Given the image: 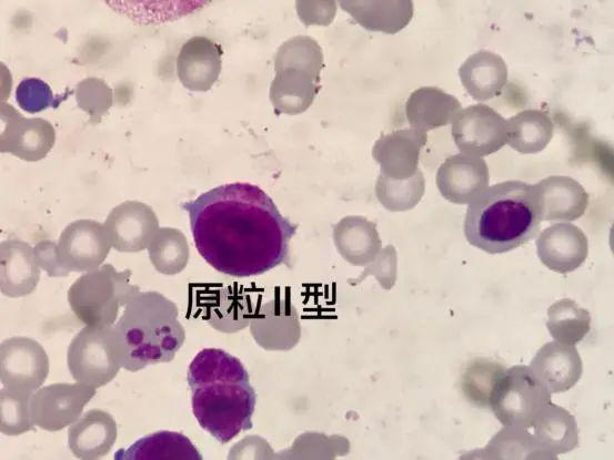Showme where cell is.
<instances>
[{"instance_id":"obj_27","label":"cell","mask_w":614,"mask_h":460,"mask_svg":"<svg viewBox=\"0 0 614 460\" xmlns=\"http://www.w3.org/2000/svg\"><path fill=\"white\" fill-rule=\"evenodd\" d=\"M115 460H201L191 440L175 431L160 430L140 438L127 449H118Z\"/></svg>"},{"instance_id":"obj_19","label":"cell","mask_w":614,"mask_h":460,"mask_svg":"<svg viewBox=\"0 0 614 460\" xmlns=\"http://www.w3.org/2000/svg\"><path fill=\"white\" fill-rule=\"evenodd\" d=\"M221 47L205 37H193L180 49L177 73L190 91L204 92L212 88L221 71Z\"/></svg>"},{"instance_id":"obj_24","label":"cell","mask_w":614,"mask_h":460,"mask_svg":"<svg viewBox=\"0 0 614 460\" xmlns=\"http://www.w3.org/2000/svg\"><path fill=\"white\" fill-rule=\"evenodd\" d=\"M461 106L454 95L442 89L422 86L410 94L405 103V114L412 129L426 133L452 122Z\"/></svg>"},{"instance_id":"obj_9","label":"cell","mask_w":614,"mask_h":460,"mask_svg":"<svg viewBox=\"0 0 614 460\" xmlns=\"http://www.w3.org/2000/svg\"><path fill=\"white\" fill-rule=\"evenodd\" d=\"M49 374L43 347L29 337H10L0 345V380L11 390L33 393Z\"/></svg>"},{"instance_id":"obj_25","label":"cell","mask_w":614,"mask_h":460,"mask_svg":"<svg viewBox=\"0 0 614 460\" xmlns=\"http://www.w3.org/2000/svg\"><path fill=\"white\" fill-rule=\"evenodd\" d=\"M461 82L466 92L477 101L499 95L507 82V67L504 59L490 50L472 53L459 69Z\"/></svg>"},{"instance_id":"obj_13","label":"cell","mask_w":614,"mask_h":460,"mask_svg":"<svg viewBox=\"0 0 614 460\" xmlns=\"http://www.w3.org/2000/svg\"><path fill=\"white\" fill-rule=\"evenodd\" d=\"M103 225L111 246L130 253L148 248L160 228L154 211L139 201H125L113 207Z\"/></svg>"},{"instance_id":"obj_14","label":"cell","mask_w":614,"mask_h":460,"mask_svg":"<svg viewBox=\"0 0 614 460\" xmlns=\"http://www.w3.org/2000/svg\"><path fill=\"white\" fill-rule=\"evenodd\" d=\"M435 182L441 195L449 202L470 204L489 187V167L481 157L454 154L440 165Z\"/></svg>"},{"instance_id":"obj_15","label":"cell","mask_w":614,"mask_h":460,"mask_svg":"<svg viewBox=\"0 0 614 460\" xmlns=\"http://www.w3.org/2000/svg\"><path fill=\"white\" fill-rule=\"evenodd\" d=\"M540 260L551 270L566 274L577 269L588 254L584 232L571 223H555L543 229L536 238Z\"/></svg>"},{"instance_id":"obj_6","label":"cell","mask_w":614,"mask_h":460,"mask_svg":"<svg viewBox=\"0 0 614 460\" xmlns=\"http://www.w3.org/2000/svg\"><path fill=\"white\" fill-rule=\"evenodd\" d=\"M67 364L72 378L99 388L110 382L122 367L113 325H87L71 340Z\"/></svg>"},{"instance_id":"obj_5","label":"cell","mask_w":614,"mask_h":460,"mask_svg":"<svg viewBox=\"0 0 614 460\" xmlns=\"http://www.w3.org/2000/svg\"><path fill=\"white\" fill-rule=\"evenodd\" d=\"M131 272H117L111 264L81 275L68 290L73 314L85 325H113L120 307L139 289L130 283Z\"/></svg>"},{"instance_id":"obj_4","label":"cell","mask_w":614,"mask_h":460,"mask_svg":"<svg viewBox=\"0 0 614 460\" xmlns=\"http://www.w3.org/2000/svg\"><path fill=\"white\" fill-rule=\"evenodd\" d=\"M178 306L158 292L134 293L115 324L122 368L138 371L171 361L184 343Z\"/></svg>"},{"instance_id":"obj_10","label":"cell","mask_w":614,"mask_h":460,"mask_svg":"<svg viewBox=\"0 0 614 460\" xmlns=\"http://www.w3.org/2000/svg\"><path fill=\"white\" fill-rule=\"evenodd\" d=\"M94 395L95 388L79 381L39 388L30 401L32 420L43 430L59 431L80 418L84 406Z\"/></svg>"},{"instance_id":"obj_40","label":"cell","mask_w":614,"mask_h":460,"mask_svg":"<svg viewBox=\"0 0 614 460\" xmlns=\"http://www.w3.org/2000/svg\"><path fill=\"white\" fill-rule=\"evenodd\" d=\"M295 6L301 21L306 25H326L331 23L336 12L334 1H298Z\"/></svg>"},{"instance_id":"obj_31","label":"cell","mask_w":614,"mask_h":460,"mask_svg":"<svg viewBox=\"0 0 614 460\" xmlns=\"http://www.w3.org/2000/svg\"><path fill=\"white\" fill-rule=\"evenodd\" d=\"M153 267L163 275L182 272L189 260V245L184 234L178 228L160 227L149 247Z\"/></svg>"},{"instance_id":"obj_26","label":"cell","mask_w":614,"mask_h":460,"mask_svg":"<svg viewBox=\"0 0 614 460\" xmlns=\"http://www.w3.org/2000/svg\"><path fill=\"white\" fill-rule=\"evenodd\" d=\"M333 241L341 256L352 265L365 266L381 252L376 225L363 216H345L333 228Z\"/></svg>"},{"instance_id":"obj_1","label":"cell","mask_w":614,"mask_h":460,"mask_svg":"<svg viewBox=\"0 0 614 460\" xmlns=\"http://www.w3.org/2000/svg\"><path fill=\"white\" fill-rule=\"evenodd\" d=\"M195 247L214 269L233 277L289 265L298 224L284 217L259 186L235 182L183 203Z\"/></svg>"},{"instance_id":"obj_30","label":"cell","mask_w":614,"mask_h":460,"mask_svg":"<svg viewBox=\"0 0 614 460\" xmlns=\"http://www.w3.org/2000/svg\"><path fill=\"white\" fill-rule=\"evenodd\" d=\"M546 327L555 341L575 346L591 330V315L573 299L563 298L548 307Z\"/></svg>"},{"instance_id":"obj_21","label":"cell","mask_w":614,"mask_h":460,"mask_svg":"<svg viewBox=\"0 0 614 460\" xmlns=\"http://www.w3.org/2000/svg\"><path fill=\"white\" fill-rule=\"evenodd\" d=\"M118 435L114 418L107 411L84 412L68 430L69 449L79 459H100L112 449Z\"/></svg>"},{"instance_id":"obj_35","label":"cell","mask_w":614,"mask_h":460,"mask_svg":"<svg viewBox=\"0 0 614 460\" xmlns=\"http://www.w3.org/2000/svg\"><path fill=\"white\" fill-rule=\"evenodd\" d=\"M298 68L320 75L324 68L322 49L319 43L306 35L293 37L278 49L274 68Z\"/></svg>"},{"instance_id":"obj_11","label":"cell","mask_w":614,"mask_h":460,"mask_svg":"<svg viewBox=\"0 0 614 460\" xmlns=\"http://www.w3.org/2000/svg\"><path fill=\"white\" fill-rule=\"evenodd\" d=\"M111 248L104 225L93 219H78L64 227L57 243L62 269L90 272L99 268Z\"/></svg>"},{"instance_id":"obj_36","label":"cell","mask_w":614,"mask_h":460,"mask_svg":"<svg viewBox=\"0 0 614 460\" xmlns=\"http://www.w3.org/2000/svg\"><path fill=\"white\" fill-rule=\"evenodd\" d=\"M33 393L8 388L0 390V431L7 436H19L34 429L30 401Z\"/></svg>"},{"instance_id":"obj_3","label":"cell","mask_w":614,"mask_h":460,"mask_svg":"<svg viewBox=\"0 0 614 460\" xmlns=\"http://www.w3.org/2000/svg\"><path fill=\"white\" fill-rule=\"evenodd\" d=\"M541 223L534 184L504 181L489 186L469 204L464 235L474 247L501 254L533 239Z\"/></svg>"},{"instance_id":"obj_28","label":"cell","mask_w":614,"mask_h":460,"mask_svg":"<svg viewBox=\"0 0 614 460\" xmlns=\"http://www.w3.org/2000/svg\"><path fill=\"white\" fill-rule=\"evenodd\" d=\"M341 8L355 22L371 31L394 34L411 21L413 2L410 0L341 1Z\"/></svg>"},{"instance_id":"obj_7","label":"cell","mask_w":614,"mask_h":460,"mask_svg":"<svg viewBox=\"0 0 614 460\" xmlns=\"http://www.w3.org/2000/svg\"><path fill=\"white\" fill-rule=\"evenodd\" d=\"M550 401L551 392L532 369L516 365L505 369L499 378L491 396L490 408L503 426L529 430Z\"/></svg>"},{"instance_id":"obj_20","label":"cell","mask_w":614,"mask_h":460,"mask_svg":"<svg viewBox=\"0 0 614 460\" xmlns=\"http://www.w3.org/2000/svg\"><path fill=\"white\" fill-rule=\"evenodd\" d=\"M40 279V267L33 248L20 239L0 245V289L2 295L17 298L30 295Z\"/></svg>"},{"instance_id":"obj_2","label":"cell","mask_w":614,"mask_h":460,"mask_svg":"<svg viewBox=\"0 0 614 460\" xmlns=\"http://www.w3.org/2000/svg\"><path fill=\"white\" fill-rule=\"evenodd\" d=\"M192 411L200 427L227 443L253 426L256 393L242 362L223 349L205 348L189 365Z\"/></svg>"},{"instance_id":"obj_32","label":"cell","mask_w":614,"mask_h":460,"mask_svg":"<svg viewBox=\"0 0 614 460\" xmlns=\"http://www.w3.org/2000/svg\"><path fill=\"white\" fill-rule=\"evenodd\" d=\"M424 192L425 178L420 170L406 180H394L380 173L375 182L379 202L391 212L413 208L421 201Z\"/></svg>"},{"instance_id":"obj_23","label":"cell","mask_w":614,"mask_h":460,"mask_svg":"<svg viewBox=\"0 0 614 460\" xmlns=\"http://www.w3.org/2000/svg\"><path fill=\"white\" fill-rule=\"evenodd\" d=\"M270 101L276 113L295 115L306 111L321 89V78L298 68H274Z\"/></svg>"},{"instance_id":"obj_34","label":"cell","mask_w":614,"mask_h":460,"mask_svg":"<svg viewBox=\"0 0 614 460\" xmlns=\"http://www.w3.org/2000/svg\"><path fill=\"white\" fill-rule=\"evenodd\" d=\"M504 370L499 362L475 359L466 367L462 377V388L466 398L479 407H490L493 389Z\"/></svg>"},{"instance_id":"obj_8","label":"cell","mask_w":614,"mask_h":460,"mask_svg":"<svg viewBox=\"0 0 614 460\" xmlns=\"http://www.w3.org/2000/svg\"><path fill=\"white\" fill-rule=\"evenodd\" d=\"M451 133L462 153L477 157L497 152L507 142L506 120L482 103L461 110L452 121Z\"/></svg>"},{"instance_id":"obj_29","label":"cell","mask_w":614,"mask_h":460,"mask_svg":"<svg viewBox=\"0 0 614 460\" xmlns=\"http://www.w3.org/2000/svg\"><path fill=\"white\" fill-rule=\"evenodd\" d=\"M506 144L522 154L543 151L550 143L554 131L550 115L533 109L516 113L506 120Z\"/></svg>"},{"instance_id":"obj_39","label":"cell","mask_w":614,"mask_h":460,"mask_svg":"<svg viewBox=\"0 0 614 460\" xmlns=\"http://www.w3.org/2000/svg\"><path fill=\"white\" fill-rule=\"evenodd\" d=\"M397 256L393 245L382 248L378 256L368 265L361 276L355 279H349L351 285L362 282L366 276L373 275L381 287L389 290L396 280Z\"/></svg>"},{"instance_id":"obj_16","label":"cell","mask_w":614,"mask_h":460,"mask_svg":"<svg viewBox=\"0 0 614 460\" xmlns=\"http://www.w3.org/2000/svg\"><path fill=\"white\" fill-rule=\"evenodd\" d=\"M426 140V133L412 127L396 130L375 141L372 156L380 164L383 175L406 180L419 170L420 152Z\"/></svg>"},{"instance_id":"obj_18","label":"cell","mask_w":614,"mask_h":460,"mask_svg":"<svg viewBox=\"0 0 614 460\" xmlns=\"http://www.w3.org/2000/svg\"><path fill=\"white\" fill-rule=\"evenodd\" d=\"M530 368L551 393L570 390L583 374L582 359L575 346L555 340L537 350Z\"/></svg>"},{"instance_id":"obj_41","label":"cell","mask_w":614,"mask_h":460,"mask_svg":"<svg viewBox=\"0 0 614 460\" xmlns=\"http://www.w3.org/2000/svg\"><path fill=\"white\" fill-rule=\"evenodd\" d=\"M36 260L40 268L51 277H64L68 274L60 266L57 256V243L42 241L33 247Z\"/></svg>"},{"instance_id":"obj_22","label":"cell","mask_w":614,"mask_h":460,"mask_svg":"<svg viewBox=\"0 0 614 460\" xmlns=\"http://www.w3.org/2000/svg\"><path fill=\"white\" fill-rule=\"evenodd\" d=\"M534 440L544 459L554 460L578 446L576 419L565 408L547 402L532 426Z\"/></svg>"},{"instance_id":"obj_17","label":"cell","mask_w":614,"mask_h":460,"mask_svg":"<svg viewBox=\"0 0 614 460\" xmlns=\"http://www.w3.org/2000/svg\"><path fill=\"white\" fill-rule=\"evenodd\" d=\"M542 221L572 222L580 218L588 205V194L574 178L552 175L534 184Z\"/></svg>"},{"instance_id":"obj_33","label":"cell","mask_w":614,"mask_h":460,"mask_svg":"<svg viewBox=\"0 0 614 460\" xmlns=\"http://www.w3.org/2000/svg\"><path fill=\"white\" fill-rule=\"evenodd\" d=\"M485 459H544L527 429L504 426L487 443L475 451Z\"/></svg>"},{"instance_id":"obj_37","label":"cell","mask_w":614,"mask_h":460,"mask_svg":"<svg viewBox=\"0 0 614 460\" xmlns=\"http://www.w3.org/2000/svg\"><path fill=\"white\" fill-rule=\"evenodd\" d=\"M54 96L50 86L38 78L23 79L16 89L18 105L28 113H38L50 106L57 108L63 99Z\"/></svg>"},{"instance_id":"obj_12","label":"cell","mask_w":614,"mask_h":460,"mask_svg":"<svg viewBox=\"0 0 614 460\" xmlns=\"http://www.w3.org/2000/svg\"><path fill=\"white\" fill-rule=\"evenodd\" d=\"M0 150L36 162L43 159L54 145L56 132L47 120L23 117L8 103L1 104Z\"/></svg>"},{"instance_id":"obj_38","label":"cell","mask_w":614,"mask_h":460,"mask_svg":"<svg viewBox=\"0 0 614 460\" xmlns=\"http://www.w3.org/2000/svg\"><path fill=\"white\" fill-rule=\"evenodd\" d=\"M77 102L89 112L91 117H99L110 108L112 102L111 89L100 79L82 80L77 85Z\"/></svg>"}]
</instances>
